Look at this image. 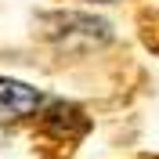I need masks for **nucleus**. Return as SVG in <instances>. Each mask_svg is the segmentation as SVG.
<instances>
[{"label":"nucleus","mask_w":159,"mask_h":159,"mask_svg":"<svg viewBox=\"0 0 159 159\" xmlns=\"http://www.w3.org/2000/svg\"><path fill=\"white\" fill-rule=\"evenodd\" d=\"M40 105H43V98H40L36 87L0 76V119H22V116H33Z\"/></svg>","instance_id":"1"}]
</instances>
